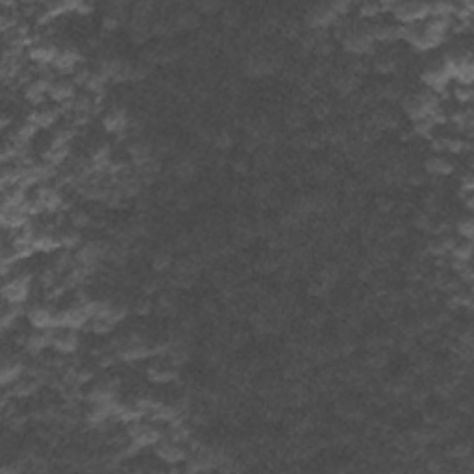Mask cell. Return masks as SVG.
Masks as SVG:
<instances>
[{
    "mask_svg": "<svg viewBox=\"0 0 474 474\" xmlns=\"http://www.w3.org/2000/svg\"><path fill=\"white\" fill-rule=\"evenodd\" d=\"M428 11H430L428 4H422V2H396V4H391L389 13L395 15L402 22H411L428 17Z\"/></svg>",
    "mask_w": 474,
    "mask_h": 474,
    "instance_id": "obj_1",
    "label": "cell"
},
{
    "mask_svg": "<svg viewBox=\"0 0 474 474\" xmlns=\"http://www.w3.org/2000/svg\"><path fill=\"white\" fill-rule=\"evenodd\" d=\"M426 172L432 174V176H445V174H450L454 170V165L448 158L443 156H433L430 159H426Z\"/></svg>",
    "mask_w": 474,
    "mask_h": 474,
    "instance_id": "obj_2",
    "label": "cell"
},
{
    "mask_svg": "<svg viewBox=\"0 0 474 474\" xmlns=\"http://www.w3.org/2000/svg\"><path fill=\"white\" fill-rule=\"evenodd\" d=\"M198 26V11H193V9H184L176 15L174 19V28L180 30H193Z\"/></svg>",
    "mask_w": 474,
    "mask_h": 474,
    "instance_id": "obj_3",
    "label": "cell"
},
{
    "mask_svg": "<svg viewBox=\"0 0 474 474\" xmlns=\"http://www.w3.org/2000/svg\"><path fill=\"white\" fill-rule=\"evenodd\" d=\"M69 222H71L72 228L84 230V228H89L93 224V215L89 211H85V210H74L69 215Z\"/></svg>",
    "mask_w": 474,
    "mask_h": 474,
    "instance_id": "obj_4",
    "label": "cell"
},
{
    "mask_svg": "<svg viewBox=\"0 0 474 474\" xmlns=\"http://www.w3.org/2000/svg\"><path fill=\"white\" fill-rule=\"evenodd\" d=\"M170 265H172V256H170L169 252L159 250V252H156V254L152 256V267H154V270H158V272L167 270Z\"/></svg>",
    "mask_w": 474,
    "mask_h": 474,
    "instance_id": "obj_5",
    "label": "cell"
},
{
    "mask_svg": "<svg viewBox=\"0 0 474 474\" xmlns=\"http://www.w3.org/2000/svg\"><path fill=\"white\" fill-rule=\"evenodd\" d=\"M454 97H456V100L461 102V104H469V102L473 100V89H471V85L458 84L456 89H454Z\"/></svg>",
    "mask_w": 474,
    "mask_h": 474,
    "instance_id": "obj_6",
    "label": "cell"
},
{
    "mask_svg": "<svg viewBox=\"0 0 474 474\" xmlns=\"http://www.w3.org/2000/svg\"><path fill=\"white\" fill-rule=\"evenodd\" d=\"M456 232L463 237L465 241H471L473 239V232H474V222L473 219H463L460 220L458 224H456Z\"/></svg>",
    "mask_w": 474,
    "mask_h": 474,
    "instance_id": "obj_7",
    "label": "cell"
},
{
    "mask_svg": "<svg viewBox=\"0 0 474 474\" xmlns=\"http://www.w3.org/2000/svg\"><path fill=\"white\" fill-rule=\"evenodd\" d=\"M213 143H215L217 149L228 150L234 141H232V135L228 134V132H219V134H215V137H213Z\"/></svg>",
    "mask_w": 474,
    "mask_h": 474,
    "instance_id": "obj_8",
    "label": "cell"
},
{
    "mask_svg": "<svg viewBox=\"0 0 474 474\" xmlns=\"http://www.w3.org/2000/svg\"><path fill=\"white\" fill-rule=\"evenodd\" d=\"M195 7H197V11H200V13L211 15V13H215V11H219L220 4L219 2H198Z\"/></svg>",
    "mask_w": 474,
    "mask_h": 474,
    "instance_id": "obj_9",
    "label": "cell"
},
{
    "mask_svg": "<svg viewBox=\"0 0 474 474\" xmlns=\"http://www.w3.org/2000/svg\"><path fill=\"white\" fill-rule=\"evenodd\" d=\"M287 124H289L291 128L302 126V124H304V115H302V111H300V109H293V111L287 115Z\"/></svg>",
    "mask_w": 474,
    "mask_h": 474,
    "instance_id": "obj_10",
    "label": "cell"
},
{
    "mask_svg": "<svg viewBox=\"0 0 474 474\" xmlns=\"http://www.w3.org/2000/svg\"><path fill=\"white\" fill-rule=\"evenodd\" d=\"M152 302H150L149 298H141V300H137L135 302V308H134V312L137 313V315H149L150 312H152Z\"/></svg>",
    "mask_w": 474,
    "mask_h": 474,
    "instance_id": "obj_11",
    "label": "cell"
},
{
    "mask_svg": "<svg viewBox=\"0 0 474 474\" xmlns=\"http://www.w3.org/2000/svg\"><path fill=\"white\" fill-rule=\"evenodd\" d=\"M376 208H378V211L389 213L391 210H393V200H391V198H385V197H380L378 200H376Z\"/></svg>",
    "mask_w": 474,
    "mask_h": 474,
    "instance_id": "obj_12",
    "label": "cell"
},
{
    "mask_svg": "<svg viewBox=\"0 0 474 474\" xmlns=\"http://www.w3.org/2000/svg\"><path fill=\"white\" fill-rule=\"evenodd\" d=\"M234 169L237 170V172H247V170H248V163L245 161V159H235Z\"/></svg>",
    "mask_w": 474,
    "mask_h": 474,
    "instance_id": "obj_13",
    "label": "cell"
}]
</instances>
